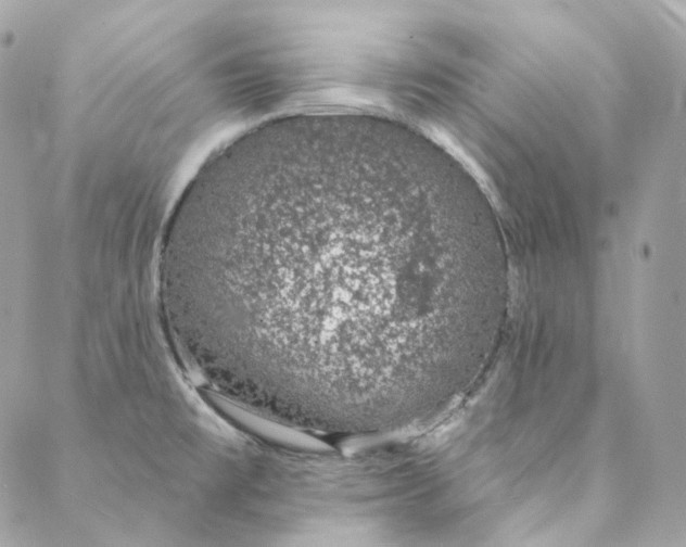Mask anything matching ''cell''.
Wrapping results in <instances>:
<instances>
[{"instance_id": "1", "label": "cell", "mask_w": 686, "mask_h": 547, "mask_svg": "<svg viewBox=\"0 0 686 547\" xmlns=\"http://www.w3.org/2000/svg\"><path fill=\"white\" fill-rule=\"evenodd\" d=\"M501 239L439 148L326 124L265 140L217 179L175 282L256 406L378 430L420 419L481 366L509 290Z\"/></svg>"}]
</instances>
